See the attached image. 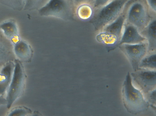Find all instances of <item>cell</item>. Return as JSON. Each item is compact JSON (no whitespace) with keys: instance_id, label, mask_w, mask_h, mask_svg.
I'll return each mask as SVG.
<instances>
[{"instance_id":"cell-14","label":"cell","mask_w":156,"mask_h":116,"mask_svg":"<svg viewBox=\"0 0 156 116\" xmlns=\"http://www.w3.org/2000/svg\"><path fill=\"white\" fill-rule=\"evenodd\" d=\"M93 8L87 4L82 5L77 10L79 16L84 20L90 19L94 13Z\"/></svg>"},{"instance_id":"cell-21","label":"cell","mask_w":156,"mask_h":116,"mask_svg":"<svg viewBox=\"0 0 156 116\" xmlns=\"http://www.w3.org/2000/svg\"><path fill=\"white\" fill-rule=\"evenodd\" d=\"M151 10L156 13V0H146Z\"/></svg>"},{"instance_id":"cell-6","label":"cell","mask_w":156,"mask_h":116,"mask_svg":"<svg viewBox=\"0 0 156 116\" xmlns=\"http://www.w3.org/2000/svg\"><path fill=\"white\" fill-rule=\"evenodd\" d=\"M24 75L21 63L19 60H16L13 76L6 99L8 108L11 107L21 94L23 84Z\"/></svg>"},{"instance_id":"cell-8","label":"cell","mask_w":156,"mask_h":116,"mask_svg":"<svg viewBox=\"0 0 156 116\" xmlns=\"http://www.w3.org/2000/svg\"><path fill=\"white\" fill-rule=\"evenodd\" d=\"M146 41L145 38L136 27L125 22L122 36L117 47L122 44H135Z\"/></svg>"},{"instance_id":"cell-4","label":"cell","mask_w":156,"mask_h":116,"mask_svg":"<svg viewBox=\"0 0 156 116\" xmlns=\"http://www.w3.org/2000/svg\"><path fill=\"white\" fill-rule=\"evenodd\" d=\"M122 94L124 104L129 112L136 113L147 107V104L141 93L132 85L129 73L124 83Z\"/></svg>"},{"instance_id":"cell-20","label":"cell","mask_w":156,"mask_h":116,"mask_svg":"<svg viewBox=\"0 0 156 116\" xmlns=\"http://www.w3.org/2000/svg\"><path fill=\"white\" fill-rule=\"evenodd\" d=\"M111 0H95L93 5L94 11L105 5Z\"/></svg>"},{"instance_id":"cell-12","label":"cell","mask_w":156,"mask_h":116,"mask_svg":"<svg viewBox=\"0 0 156 116\" xmlns=\"http://www.w3.org/2000/svg\"><path fill=\"white\" fill-rule=\"evenodd\" d=\"M12 44L4 36L0 31V63L10 60L12 58Z\"/></svg>"},{"instance_id":"cell-11","label":"cell","mask_w":156,"mask_h":116,"mask_svg":"<svg viewBox=\"0 0 156 116\" xmlns=\"http://www.w3.org/2000/svg\"><path fill=\"white\" fill-rule=\"evenodd\" d=\"M14 54L20 60L27 61L31 55V50L30 45L21 38L12 45Z\"/></svg>"},{"instance_id":"cell-9","label":"cell","mask_w":156,"mask_h":116,"mask_svg":"<svg viewBox=\"0 0 156 116\" xmlns=\"http://www.w3.org/2000/svg\"><path fill=\"white\" fill-rule=\"evenodd\" d=\"M0 31L12 45L21 39L18 25L14 20H7L1 23Z\"/></svg>"},{"instance_id":"cell-7","label":"cell","mask_w":156,"mask_h":116,"mask_svg":"<svg viewBox=\"0 0 156 116\" xmlns=\"http://www.w3.org/2000/svg\"><path fill=\"white\" fill-rule=\"evenodd\" d=\"M118 47L134 65L140 61L148 52V44L147 41L135 44H122Z\"/></svg>"},{"instance_id":"cell-3","label":"cell","mask_w":156,"mask_h":116,"mask_svg":"<svg viewBox=\"0 0 156 116\" xmlns=\"http://www.w3.org/2000/svg\"><path fill=\"white\" fill-rule=\"evenodd\" d=\"M126 20L124 7L119 15L114 21L98 32L97 41L103 43L109 48L117 47L121 39Z\"/></svg>"},{"instance_id":"cell-2","label":"cell","mask_w":156,"mask_h":116,"mask_svg":"<svg viewBox=\"0 0 156 116\" xmlns=\"http://www.w3.org/2000/svg\"><path fill=\"white\" fill-rule=\"evenodd\" d=\"M129 0H111L102 7L94 10L90 19L98 32L114 21L122 12Z\"/></svg>"},{"instance_id":"cell-22","label":"cell","mask_w":156,"mask_h":116,"mask_svg":"<svg viewBox=\"0 0 156 116\" xmlns=\"http://www.w3.org/2000/svg\"><path fill=\"white\" fill-rule=\"evenodd\" d=\"M95 0H74L75 2L77 4H88L92 3L93 5Z\"/></svg>"},{"instance_id":"cell-23","label":"cell","mask_w":156,"mask_h":116,"mask_svg":"<svg viewBox=\"0 0 156 116\" xmlns=\"http://www.w3.org/2000/svg\"><path fill=\"white\" fill-rule=\"evenodd\" d=\"M7 104L6 100L0 96V105Z\"/></svg>"},{"instance_id":"cell-18","label":"cell","mask_w":156,"mask_h":116,"mask_svg":"<svg viewBox=\"0 0 156 116\" xmlns=\"http://www.w3.org/2000/svg\"><path fill=\"white\" fill-rule=\"evenodd\" d=\"M42 0H24L23 9L30 11L35 9Z\"/></svg>"},{"instance_id":"cell-17","label":"cell","mask_w":156,"mask_h":116,"mask_svg":"<svg viewBox=\"0 0 156 116\" xmlns=\"http://www.w3.org/2000/svg\"><path fill=\"white\" fill-rule=\"evenodd\" d=\"M2 3L15 10L23 9L24 0H2Z\"/></svg>"},{"instance_id":"cell-1","label":"cell","mask_w":156,"mask_h":116,"mask_svg":"<svg viewBox=\"0 0 156 116\" xmlns=\"http://www.w3.org/2000/svg\"><path fill=\"white\" fill-rule=\"evenodd\" d=\"M124 9L125 22L134 26L140 32L156 17V13L151 10L146 0H129Z\"/></svg>"},{"instance_id":"cell-19","label":"cell","mask_w":156,"mask_h":116,"mask_svg":"<svg viewBox=\"0 0 156 116\" xmlns=\"http://www.w3.org/2000/svg\"><path fill=\"white\" fill-rule=\"evenodd\" d=\"M27 112L26 109L23 107H18L13 109L9 114L10 116L24 115Z\"/></svg>"},{"instance_id":"cell-15","label":"cell","mask_w":156,"mask_h":116,"mask_svg":"<svg viewBox=\"0 0 156 116\" xmlns=\"http://www.w3.org/2000/svg\"><path fill=\"white\" fill-rule=\"evenodd\" d=\"M139 77L146 84L153 85L156 84V72L146 71L141 72Z\"/></svg>"},{"instance_id":"cell-5","label":"cell","mask_w":156,"mask_h":116,"mask_svg":"<svg viewBox=\"0 0 156 116\" xmlns=\"http://www.w3.org/2000/svg\"><path fill=\"white\" fill-rule=\"evenodd\" d=\"M41 15L69 20L72 17L71 6L66 0H50L38 11Z\"/></svg>"},{"instance_id":"cell-10","label":"cell","mask_w":156,"mask_h":116,"mask_svg":"<svg viewBox=\"0 0 156 116\" xmlns=\"http://www.w3.org/2000/svg\"><path fill=\"white\" fill-rule=\"evenodd\" d=\"M148 44V52L154 51L156 46V17L153 18L140 32Z\"/></svg>"},{"instance_id":"cell-16","label":"cell","mask_w":156,"mask_h":116,"mask_svg":"<svg viewBox=\"0 0 156 116\" xmlns=\"http://www.w3.org/2000/svg\"><path fill=\"white\" fill-rule=\"evenodd\" d=\"M151 54L146 55L140 61V66L154 68L156 67V53L152 52Z\"/></svg>"},{"instance_id":"cell-13","label":"cell","mask_w":156,"mask_h":116,"mask_svg":"<svg viewBox=\"0 0 156 116\" xmlns=\"http://www.w3.org/2000/svg\"><path fill=\"white\" fill-rule=\"evenodd\" d=\"M13 65L8 64L0 72V94H3L11 82Z\"/></svg>"}]
</instances>
